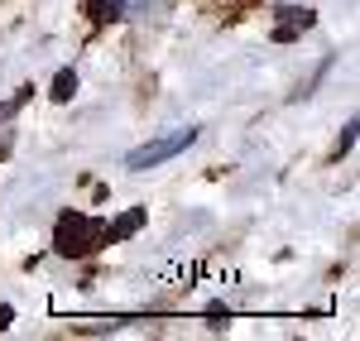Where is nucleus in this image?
Here are the masks:
<instances>
[{
	"label": "nucleus",
	"mask_w": 360,
	"mask_h": 341,
	"mask_svg": "<svg viewBox=\"0 0 360 341\" xmlns=\"http://www.w3.org/2000/svg\"><path fill=\"white\" fill-rule=\"evenodd\" d=\"M101 245H111V226H106V221H91L82 212H63V217H58V231H53L58 255L82 259V255H96Z\"/></svg>",
	"instance_id": "f257e3e1"
},
{
	"label": "nucleus",
	"mask_w": 360,
	"mask_h": 341,
	"mask_svg": "<svg viewBox=\"0 0 360 341\" xmlns=\"http://www.w3.org/2000/svg\"><path fill=\"white\" fill-rule=\"evenodd\" d=\"M10 322H15V308H10V303H0V332H5Z\"/></svg>",
	"instance_id": "1a4fd4ad"
},
{
	"label": "nucleus",
	"mask_w": 360,
	"mask_h": 341,
	"mask_svg": "<svg viewBox=\"0 0 360 341\" xmlns=\"http://www.w3.org/2000/svg\"><path fill=\"white\" fill-rule=\"evenodd\" d=\"M197 144V130L188 125V130H173V135H164V140H149V144H139V149H130V159H125V169H159L164 159H173V154H183V149H193Z\"/></svg>",
	"instance_id": "f03ea898"
},
{
	"label": "nucleus",
	"mask_w": 360,
	"mask_h": 341,
	"mask_svg": "<svg viewBox=\"0 0 360 341\" xmlns=\"http://www.w3.org/2000/svg\"><path fill=\"white\" fill-rule=\"evenodd\" d=\"M278 25L312 29V25H317V15H312V10H298V5H283V10H278Z\"/></svg>",
	"instance_id": "39448f33"
},
{
	"label": "nucleus",
	"mask_w": 360,
	"mask_h": 341,
	"mask_svg": "<svg viewBox=\"0 0 360 341\" xmlns=\"http://www.w3.org/2000/svg\"><path fill=\"white\" fill-rule=\"evenodd\" d=\"M298 34H303V29H293V25H274V39H278V44H288V39H298Z\"/></svg>",
	"instance_id": "6e6552de"
},
{
	"label": "nucleus",
	"mask_w": 360,
	"mask_h": 341,
	"mask_svg": "<svg viewBox=\"0 0 360 341\" xmlns=\"http://www.w3.org/2000/svg\"><path fill=\"white\" fill-rule=\"evenodd\" d=\"M351 144H356V120H351V125H346V135H341V144H336V159H341V154H346V149H351Z\"/></svg>",
	"instance_id": "0eeeda50"
},
{
	"label": "nucleus",
	"mask_w": 360,
	"mask_h": 341,
	"mask_svg": "<svg viewBox=\"0 0 360 341\" xmlns=\"http://www.w3.org/2000/svg\"><path fill=\"white\" fill-rule=\"evenodd\" d=\"M144 217H149L144 207H130V212H125V217H120V221L111 226V240H125V236H135V231L144 226Z\"/></svg>",
	"instance_id": "7ed1b4c3"
},
{
	"label": "nucleus",
	"mask_w": 360,
	"mask_h": 341,
	"mask_svg": "<svg viewBox=\"0 0 360 341\" xmlns=\"http://www.w3.org/2000/svg\"><path fill=\"white\" fill-rule=\"evenodd\" d=\"M120 5H125V0H111V10H115V15H120Z\"/></svg>",
	"instance_id": "9d476101"
},
{
	"label": "nucleus",
	"mask_w": 360,
	"mask_h": 341,
	"mask_svg": "<svg viewBox=\"0 0 360 341\" xmlns=\"http://www.w3.org/2000/svg\"><path fill=\"white\" fill-rule=\"evenodd\" d=\"M82 10L91 15V20H96V25H106V20H120V15L111 10V0H82Z\"/></svg>",
	"instance_id": "423d86ee"
},
{
	"label": "nucleus",
	"mask_w": 360,
	"mask_h": 341,
	"mask_svg": "<svg viewBox=\"0 0 360 341\" xmlns=\"http://www.w3.org/2000/svg\"><path fill=\"white\" fill-rule=\"evenodd\" d=\"M49 96H53V101H72V96H77V72L63 67V72L53 77V86H49Z\"/></svg>",
	"instance_id": "20e7f679"
}]
</instances>
